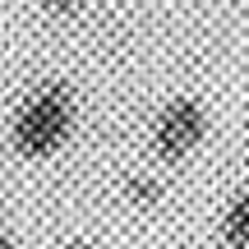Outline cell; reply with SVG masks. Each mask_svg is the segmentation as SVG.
Masks as SVG:
<instances>
[{
    "label": "cell",
    "instance_id": "cell-1",
    "mask_svg": "<svg viewBox=\"0 0 249 249\" xmlns=\"http://www.w3.org/2000/svg\"><path fill=\"white\" fill-rule=\"evenodd\" d=\"M79 129V97L65 79H42L9 111V152L23 161H51Z\"/></svg>",
    "mask_w": 249,
    "mask_h": 249
},
{
    "label": "cell",
    "instance_id": "cell-2",
    "mask_svg": "<svg viewBox=\"0 0 249 249\" xmlns=\"http://www.w3.org/2000/svg\"><path fill=\"white\" fill-rule=\"evenodd\" d=\"M208 143V107L198 97H171L157 107L148 129V152L157 166H185Z\"/></svg>",
    "mask_w": 249,
    "mask_h": 249
},
{
    "label": "cell",
    "instance_id": "cell-3",
    "mask_svg": "<svg viewBox=\"0 0 249 249\" xmlns=\"http://www.w3.org/2000/svg\"><path fill=\"white\" fill-rule=\"evenodd\" d=\"M217 240L222 249H249V185H240L217 213Z\"/></svg>",
    "mask_w": 249,
    "mask_h": 249
},
{
    "label": "cell",
    "instance_id": "cell-4",
    "mask_svg": "<svg viewBox=\"0 0 249 249\" xmlns=\"http://www.w3.org/2000/svg\"><path fill=\"white\" fill-rule=\"evenodd\" d=\"M120 194H124V203L139 208V213H152V208L166 203V185H161V176H152V171H129Z\"/></svg>",
    "mask_w": 249,
    "mask_h": 249
},
{
    "label": "cell",
    "instance_id": "cell-5",
    "mask_svg": "<svg viewBox=\"0 0 249 249\" xmlns=\"http://www.w3.org/2000/svg\"><path fill=\"white\" fill-rule=\"evenodd\" d=\"M37 5H42L46 14H60V18H65V14H74V9H79V0H37Z\"/></svg>",
    "mask_w": 249,
    "mask_h": 249
},
{
    "label": "cell",
    "instance_id": "cell-6",
    "mask_svg": "<svg viewBox=\"0 0 249 249\" xmlns=\"http://www.w3.org/2000/svg\"><path fill=\"white\" fill-rule=\"evenodd\" d=\"M55 249H102V245H92V240H83V235H70V240H60Z\"/></svg>",
    "mask_w": 249,
    "mask_h": 249
},
{
    "label": "cell",
    "instance_id": "cell-7",
    "mask_svg": "<svg viewBox=\"0 0 249 249\" xmlns=\"http://www.w3.org/2000/svg\"><path fill=\"white\" fill-rule=\"evenodd\" d=\"M0 249H18V240H14V235L5 231V226H0Z\"/></svg>",
    "mask_w": 249,
    "mask_h": 249
}]
</instances>
